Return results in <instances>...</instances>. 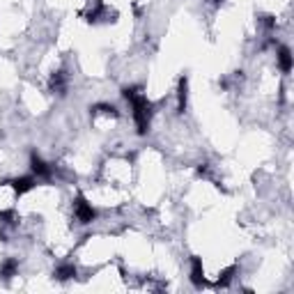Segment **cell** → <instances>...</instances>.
<instances>
[{
	"mask_svg": "<svg viewBox=\"0 0 294 294\" xmlns=\"http://www.w3.org/2000/svg\"><path fill=\"white\" fill-rule=\"evenodd\" d=\"M124 97L134 106V120H136V127H138V134L145 136L147 129H149V120H152V104L147 101L145 94L138 92V87H127Z\"/></svg>",
	"mask_w": 294,
	"mask_h": 294,
	"instance_id": "1",
	"label": "cell"
},
{
	"mask_svg": "<svg viewBox=\"0 0 294 294\" xmlns=\"http://www.w3.org/2000/svg\"><path fill=\"white\" fill-rule=\"evenodd\" d=\"M74 212H76V219L80 220V223H92L94 220V209L92 205L83 198V195H78L76 198V202H74Z\"/></svg>",
	"mask_w": 294,
	"mask_h": 294,
	"instance_id": "2",
	"label": "cell"
},
{
	"mask_svg": "<svg viewBox=\"0 0 294 294\" xmlns=\"http://www.w3.org/2000/svg\"><path fill=\"white\" fill-rule=\"evenodd\" d=\"M191 283H193L195 288H202V283H205V269H202L200 257L191 260Z\"/></svg>",
	"mask_w": 294,
	"mask_h": 294,
	"instance_id": "3",
	"label": "cell"
},
{
	"mask_svg": "<svg viewBox=\"0 0 294 294\" xmlns=\"http://www.w3.org/2000/svg\"><path fill=\"white\" fill-rule=\"evenodd\" d=\"M30 166H33V173L37 175V177H51V175H53V170L48 168V163H44V161H41L37 154H33V159H30Z\"/></svg>",
	"mask_w": 294,
	"mask_h": 294,
	"instance_id": "4",
	"label": "cell"
},
{
	"mask_svg": "<svg viewBox=\"0 0 294 294\" xmlns=\"http://www.w3.org/2000/svg\"><path fill=\"white\" fill-rule=\"evenodd\" d=\"M12 186H14V191L16 193H28V191H33L35 188V180L33 177H19V180H14L12 182Z\"/></svg>",
	"mask_w": 294,
	"mask_h": 294,
	"instance_id": "5",
	"label": "cell"
},
{
	"mask_svg": "<svg viewBox=\"0 0 294 294\" xmlns=\"http://www.w3.org/2000/svg\"><path fill=\"white\" fill-rule=\"evenodd\" d=\"M278 65L285 74L292 72V53H290L288 46H281V51H278Z\"/></svg>",
	"mask_w": 294,
	"mask_h": 294,
	"instance_id": "6",
	"label": "cell"
},
{
	"mask_svg": "<svg viewBox=\"0 0 294 294\" xmlns=\"http://www.w3.org/2000/svg\"><path fill=\"white\" fill-rule=\"evenodd\" d=\"M186 108V78H180V87H177V110L184 113Z\"/></svg>",
	"mask_w": 294,
	"mask_h": 294,
	"instance_id": "7",
	"label": "cell"
},
{
	"mask_svg": "<svg viewBox=\"0 0 294 294\" xmlns=\"http://www.w3.org/2000/svg\"><path fill=\"white\" fill-rule=\"evenodd\" d=\"M48 85H51V90H53V92L65 94V74H62V72L53 74V76H51V83H48Z\"/></svg>",
	"mask_w": 294,
	"mask_h": 294,
	"instance_id": "8",
	"label": "cell"
},
{
	"mask_svg": "<svg viewBox=\"0 0 294 294\" xmlns=\"http://www.w3.org/2000/svg\"><path fill=\"white\" fill-rule=\"evenodd\" d=\"M74 276H76V267H74V264H62V267H58V271H55V278H58V281H69Z\"/></svg>",
	"mask_w": 294,
	"mask_h": 294,
	"instance_id": "9",
	"label": "cell"
},
{
	"mask_svg": "<svg viewBox=\"0 0 294 294\" xmlns=\"http://www.w3.org/2000/svg\"><path fill=\"white\" fill-rule=\"evenodd\" d=\"M16 269H19V262H16V260H7L5 264H2V269H0V274L5 276V278H12V276L16 274Z\"/></svg>",
	"mask_w": 294,
	"mask_h": 294,
	"instance_id": "10",
	"label": "cell"
},
{
	"mask_svg": "<svg viewBox=\"0 0 294 294\" xmlns=\"http://www.w3.org/2000/svg\"><path fill=\"white\" fill-rule=\"evenodd\" d=\"M234 274H237V269H234V267H227L225 271L220 274V278H219V285H223V288H225L227 283H230V281H232V278H234Z\"/></svg>",
	"mask_w": 294,
	"mask_h": 294,
	"instance_id": "11",
	"label": "cell"
}]
</instances>
